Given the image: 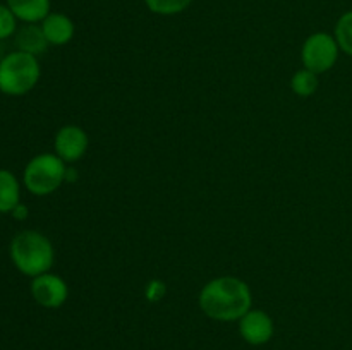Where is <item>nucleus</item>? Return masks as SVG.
Returning <instances> with one entry per match:
<instances>
[{
    "instance_id": "f257e3e1",
    "label": "nucleus",
    "mask_w": 352,
    "mask_h": 350,
    "mask_svg": "<svg viewBox=\"0 0 352 350\" xmlns=\"http://www.w3.org/2000/svg\"><path fill=\"white\" fill-rule=\"evenodd\" d=\"M199 309L215 321H239L253 305L250 285L237 277H219L201 288Z\"/></svg>"
},
{
    "instance_id": "f03ea898",
    "label": "nucleus",
    "mask_w": 352,
    "mask_h": 350,
    "mask_svg": "<svg viewBox=\"0 0 352 350\" xmlns=\"http://www.w3.org/2000/svg\"><path fill=\"white\" fill-rule=\"evenodd\" d=\"M9 254L16 270L30 278L48 273L55 261L50 239L38 230H24L17 233L10 240Z\"/></svg>"
},
{
    "instance_id": "7ed1b4c3",
    "label": "nucleus",
    "mask_w": 352,
    "mask_h": 350,
    "mask_svg": "<svg viewBox=\"0 0 352 350\" xmlns=\"http://www.w3.org/2000/svg\"><path fill=\"white\" fill-rule=\"evenodd\" d=\"M40 62L26 51H10L0 58V91L7 96H23L38 84Z\"/></svg>"
},
{
    "instance_id": "20e7f679",
    "label": "nucleus",
    "mask_w": 352,
    "mask_h": 350,
    "mask_svg": "<svg viewBox=\"0 0 352 350\" xmlns=\"http://www.w3.org/2000/svg\"><path fill=\"white\" fill-rule=\"evenodd\" d=\"M67 163L55 153H41L31 158L23 172L24 187L33 196H48L65 180Z\"/></svg>"
},
{
    "instance_id": "39448f33",
    "label": "nucleus",
    "mask_w": 352,
    "mask_h": 350,
    "mask_svg": "<svg viewBox=\"0 0 352 350\" xmlns=\"http://www.w3.org/2000/svg\"><path fill=\"white\" fill-rule=\"evenodd\" d=\"M339 43L336 36L329 33H313L306 38L301 48V60L305 69L315 72V74H323L330 71L337 64L339 58Z\"/></svg>"
},
{
    "instance_id": "423d86ee",
    "label": "nucleus",
    "mask_w": 352,
    "mask_h": 350,
    "mask_svg": "<svg viewBox=\"0 0 352 350\" xmlns=\"http://www.w3.org/2000/svg\"><path fill=\"white\" fill-rule=\"evenodd\" d=\"M31 295L41 307L57 309L67 301L69 287L64 278L48 271L31 280Z\"/></svg>"
},
{
    "instance_id": "0eeeda50",
    "label": "nucleus",
    "mask_w": 352,
    "mask_h": 350,
    "mask_svg": "<svg viewBox=\"0 0 352 350\" xmlns=\"http://www.w3.org/2000/svg\"><path fill=\"white\" fill-rule=\"evenodd\" d=\"M89 146L88 134L79 126H64L57 130L54 139L55 154L67 165L76 163L86 154Z\"/></svg>"
},
{
    "instance_id": "6e6552de",
    "label": "nucleus",
    "mask_w": 352,
    "mask_h": 350,
    "mask_svg": "<svg viewBox=\"0 0 352 350\" xmlns=\"http://www.w3.org/2000/svg\"><path fill=\"white\" fill-rule=\"evenodd\" d=\"M275 331L274 319L261 309H251L239 319V333L251 345H265Z\"/></svg>"
},
{
    "instance_id": "1a4fd4ad",
    "label": "nucleus",
    "mask_w": 352,
    "mask_h": 350,
    "mask_svg": "<svg viewBox=\"0 0 352 350\" xmlns=\"http://www.w3.org/2000/svg\"><path fill=\"white\" fill-rule=\"evenodd\" d=\"M41 30H43L45 38H47L48 45H55V47H62L67 45L74 36V23L69 16L62 12H50L43 21L40 23Z\"/></svg>"
},
{
    "instance_id": "9d476101",
    "label": "nucleus",
    "mask_w": 352,
    "mask_h": 350,
    "mask_svg": "<svg viewBox=\"0 0 352 350\" xmlns=\"http://www.w3.org/2000/svg\"><path fill=\"white\" fill-rule=\"evenodd\" d=\"M17 21L38 24L50 14V0H6Z\"/></svg>"
},
{
    "instance_id": "9b49d317",
    "label": "nucleus",
    "mask_w": 352,
    "mask_h": 350,
    "mask_svg": "<svg viewBox=\"0 0 352 350\" xmlns=\"http://www.w3.org/2000/svg\"><path fill=\"white\" fill-rule=\"evenodd\" d=\"M16 47L19 51H26V54L34 55V57L43 54L48 47V41L40 24H24L21 30H17Z\"/></svg>"
},
{
    "instance_id": "f8f14e48",
    "label": "nucleus",
    "mask_w": 352,
    "mask_h": 350,
    "mask_svg": "<svg viewBox=\"0 0 352 350\" xmlns=\"http://www.w3.org/2000/svg\"><path fill=\"white\" fill-rule=\"evenodd\" d=\"M21 202V185L10 170L0 168V213H12Z\"/></svg>"
},
{
    "instance_id": "ddd939ff",
    "label": "nucleus",
    "mask_w": 352,
    "mask_h": 350,
    "mask_svg": "<svg viewBox=\"0 0 352 350\" xmlns=\"http://www.w3.org/2000/svg\"><path fill=\"white\" fill-rule=\"evenodd\" d=\"M291 88L298 96L308 98V96L315 95L316 89H318V74L308 71V69H301L292 75Z\"/></svg>"
},
{
    "instance_id": "4468645a",
    "label": "nucleus",
    "mask_w": 352,
    "mask_h": 350,
    "mask_svg": "<svg viewBox=\"0 0 352 350\" xmlns=\"http://www.w3.org/2000/svg\"><path fill=\"white\" fill-rule=\"evenodd\" d=\"M333 36H336L340 50L352 57V10H347L346 14L339 17Z\"/></svg>"
},
{
    "instance_id": "2eb2a0df",
    "label": "nucleus",
    "mask_w": 352,
    "mask_h": 350,
    "mask_svg": "<svg viewBox=\"0 0 352 350\" xmlns=\"http://www.w3.org/2000/svg\"><path fill=\"white\" fill-rule=\"evenodd\" d=\"M191 2L192 0H144L148 9L158 16H174L184 12Z\"/></svg>"
},
{
    "instance_id": "dca6fc26",
    "label": "nucleus",
    "mask_w": 352,
    "mask_h": 350,
    "mask_svg": "<svg viewBox=\"0 0 352 350\" xmlns=\"http://www.w3.org/2000/svg\"><path fill=\"white\" fill-rule=\"evenodd\" d=\"M17 31V17L12 10L7 7V3H0V40L10 38Z\"/></svg>"
},
{
    "instance_id": "f3484780",
    "label": "nucleus",
    "mask_w": 352,
    "mask_h": 350,
    "mask_svg": "<svg viewBox=\"0 0 352 350\" xmlns=\"http://www.w3.org/2000/svg\"><path fill=\"white\" fill-rule=\"evenodd\" d=\"M28 211H30V209H28V206H24L23 202H19V205L12 209V216L16 220H24L28 216Z\"/></svg>"
},
{
    "instance_id": "a211bd4d",
    "label": "nucleus",
    "mask_w": 352,
    "mask_h": 350,
    "mask_svg": "<svg viewBox=\"0 0 352 350\" xmlns=\"http://www.w3.org/2000/svg\"><path fill=\"white\" fill-rule=\"evenodd\" d=\"M0 93H2V91H0Z\"/></svg>"
}]
</instances>
